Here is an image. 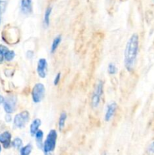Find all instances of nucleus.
<instances>
[{
	"mask_svg": "<svg viewBox=\"0 0 154 155\" xmlns=\"http://www.w3.org/2000/svg\"><path fill=\"white\" fill-rule=\"evenodd\" d=\"M41 124H42V121L39 118H36V119L32 121L31 124L30 126V133L32 136H35L36 132L39 130Z\"/></svg>",
	"mask_w": 154,
	"mask_h": 155,
	"instance_id": "nucleus-11",
	"label": "nucleus"
},
{
	"mask_svg": "<svg viewBox=\"0 0 154 155\" xmlns=\"http://www.w3.org/2000/svg\"><path fill=\"white\" fill-rule=\"evenodd\" d=\"M21 10L24 15H31L33 13V1L32 0H21Z\"/></svg>",
	"mask_w": 154,
	"mask_h": 155,
	"instance_id": "nucleus-8",
	"label": "nucleus"
},
{
	"mask_svg": "<svg viewBox=\"0 0 154 155\" xmlns=\"http://www.w3.org/2000/svg\"><path fill=\"white\" fill-rule=\"evenodd\" d=\"M139 48V36L134 33L130 36L125 45L124 53V64L128 72H132L135 67Z\"/></svg>",
	"mask_w": 154,
	"mask_h": 155,
	"instance_id": "nucleus-1",
	"label": "nucleus"
},
{
	"mask_svg": "<svg viewBox=\"0 0 154 155\" xmlns=\"http://www.w3.org/2000/svg\"><path fill=\"white\" fill-rule=\"evenodd\" d=\"M33 151V145L27 144L20 149V155H30Z\"/></svg>",
	"mask_w": 154,
	"mask_h": 155,
	"instance_id": "nucleus-16",
	"label": "nucleus"
},
{
	"mask_svg": "<svg viewBox=\"0 0 154 155\" xmlns=\"http://www.w3.org/2000/svg\"><path fill=\"white\" fill-rule=\"evenodd\" d=\"M103 155H107V154H104Z\"/></svg>",
	"mask_w": 154,
	"mask_h": 155,
	"instance_id": "nucleus-28",
	"label": "nucleus"
},
{
	"mask_svg": "<svg viewBox=\"0 0 154 155\" xmlns=\"http://www.w3.org/2000/svg\"><path fill=\"white\" fill-rule=\"evenodd\" d=\"M11 145L15 149H21L23 146V141L21 138H15L11 142Z\"/></svg>",
	"mask_w": 154,
	"mask_h": 155,
	"instance_id": "nucleus-17",
	"label": "nucleus"
},
{
	"mask_svg": "<svg viewBox=\"0 0 154 155\" xmlns=\"http://www.w3.org/2000/svg\"><path fill=\"white\" fill-rule=\"evenodd\" d=\"M43 137H44V133L42 130H39L35 134V138H36V145H37L38 148H42L43 147Z\"/></svg>",
	"mask_w": 154,
	"mask_h": 155,
	"instance_id": "nucleus-12",
	"label": "nucleus"
},
{
	"mask_svg": "<svg viewBox=\"0 0 154 155\" xmlns=\"http://www.w3.org/2000/svg\"><path fill=\"white\" fill-rule=\"evenodd\" d=\"M17 101L18 99L15 95H8L5 98L3 106H4V110L6 114H12L14 111Z\"/></svg>",
	"mask_w": 154,
	"mask_h": 155,
	"instance_id": "nucleus-6",
	"label": "nucleus"
},
{
	"mask_svg": "<svg viewBox=\"0 0 154 155\" xmlns=\"http://www.w3.org/2000/svg\"><path fill=\"white\" fill-rule=\"evenodd\" d=\"M4 100H5V98L2 96V95H0V104H3V102H4Z\"/></svg>",
	"mask_w": 154,
	"mask_h": 155,
	"instance_id": "nucleus-25",
	"label": "nucleus"
},
{
	"mask_svg": "<svg viewBox=\"0 0 154 155\" xmlns=\"http://www.w3.org/2000/svg\"><path fill=\"white\" fill-rule=\"evenodd\" d=\"M0 143L4 148H8L11 145V134L8 131H5L0 134Z\"/></svg>",
	"mask_w": 154,
	"mask_h": 155,
	"instance_id": "nucleus-9",
	"label": "nucleus"
},
{
	"mask_svg": "<svg viewBox=\"0 0 154 155\" xmlns=\"http://www.w3.org/2000/svg\"><path fill=\"white\" fill-rule=\"evenodd\" d=\"M60 77H61V74H60V73H57V74H56L55 77H54V86H57V85L59 84V83H60Z\"/></svg>",
	"mask_w": 154,
	"mask_h": 155,
	"instance_id": "nucleus-22",
	"label": "nucleus"
},
{
	"mask_svg": "<svg viewBox=\"0 0 154 155\" xmlns=\"http://www.w3.org/2000/svg\"><path fill=\"white\" fill-rule=\"evenodd\" d=\"M4 7H5V2L0 0V14H2V12H3V10H4Z\"/></svg>",
	"mask_w": 154,
	"mask_h": 155,
	"instance_id": "nucleus-24",
	"label": "nucleus"
},
{
	"mask_svg": "<svg viewBox=\"0 0 154 155\" xmlns=\"http://www.w3.org/2000/svg\"><path fill=\"white\" fill-rule=\"evenodd\" d=\"M30 120V113L27 110H24L16 114L14 117V127L18 129H22L26 126Z\"/></svg>",
	"mask_w": 154,
	"mask_h": 155,
	"instance_id": "nucleus-5",
	"label": "nucleus"
},
{
	"mask_svg": "<svg viewBox=\"0 0 154 155\" xmlns=\"http://www.w3.org/2000/svg\"><path fill=\"white\" fill-rule=\"evenodd\" d=\"M45 88L42 83H38L33 86L31 92V96L33 101L36 104L41 102L45 97Z\"/></svg>",
	"mask_w": 154,
	"mask_h": 155,
	"instance_id": "nucleus-4",
	"label": "nucleus"
},
{
	"mask_svg": "<svg viewBox=\"0 0 154 155\" xmlns=\"http://www.w3.org/2000/svg\"><path fill=\"white\" fill-rule=\"evenodd\" d=\"M147 152L149 155H154V142L149 144L147 148Z\"/></svg>",
	"mask_w": 154,
	"mask_h": 155,
	"instance_id": "nucleus-21",
	"label": "nucleus"
},
{
	"mask_svg": "<svg viewBox=\"0 0 154 155\" xmlns=\"http://www.w3.org/2000/svg\"><path fill=\"white\" fill-rule=\"evenodd\" d=\"M61 40H62V37L60 35H58V36H57L54 39H53L52 43H51V54H53V53H54L56 51H57V48H58L60 42H61Z\"/></svg>",
	"mask_w": 154,
	"mask_h": 155,
	"instance_id": "nucleus-13",
	"label": "nucleus"
},
{
	"mask_svg": "<svg viewBox=\"0 0 154 155\" xmlns=\"http://www.w3.org/2000/svg\"><path fill=\"white\" fill-rule=\"evenodd\" d=\"M11 114H7L5 115V121L7 123H9L11 121Z\"/></svg>",
	"mask_w": 154,
	"mask_h": 155,
	"instance_id": "nucleus-23",
	"label": "nucleus"
},
{
	"mask_svg": "<svg viewBox=\"0 0 154 155\" xmlns=\"http://www.w3.org/2000/svg\"><path fill=\"white\" fill-rule=\"evenodd\" d=\"M51 12H52V7L48 6L45 9V15H44V24L46 27H48L50 24V16H51Z\"/></svg>",
	"mask_w": 154,
	"mask_h": 155,
	"instance_id": "nucleus-15",
	"label": "nucleus"
},
{
	"mask_svg": "<svg viewBox=\"0 0 154 155\" xmlns=\"http://www.w3.org/2000/svg\"><path fill=\"white\" fill-rule=\"evenodd\" d=\"M47 68H48V62L46 59L42 58L38 61L37 68H36V71L37 74L40 78L45 79L47 75Z\"/></svg>",
	"mask_w": 154,
	"mask_h": 155,
	"instance_id": "nucleus-7",
	"label": "nucleus"
},
{
	"mask_svg": "<svg viewBox=\"0 0 154 155\" xmlns=\"http://www.w3.org/2000/svg\"><path fill=\"white\" fill-rule=\"evenodd\" d=\"M66 118H67V115H66V112H62L60 114V117H59L58 120V129L60 131H62L63 130V128L65 127Z\"/></svg>",
	"mask_w": 154,
	"mask_h": 155,
	"instance_id": "nucleus-14",
	"label": "nucleus"
},
{
	"mask_svg": "<svg viewBox=\"0 0 154 155\" xmlns=\"http://www.w3.org/2000/svg\"><path fill=\"white\" fill-rule=\"evenodd\" d=\"M103 92H104V82L102 80H99L95 86L91 99V104L93 108H97L100 104Z\"/></svg>",
	"mask_w": 154,
	"mask_h": 155,
	"instance_id": "nucleus-3",
	"label": "nucleus"
},
{
	"mask_svg": "<svg viewBox=\"0 0 154 155\" xmlns=\"http://www.w3.org/2000/svg\"><path fill=\"white\" fill-rule=\"evenodd\" d=\"M1 151H2V146L1 145H0V153H1Z\"/></svg>",
	"mask_w": 154,
	"mask_h": 155,
	"instance_id": "nucleus-26",
	"label": "nucleus"
},
{
	"mask_svg": "<svg viewBox=\"0 0 154 155\" xmlns=\"http://www.w3.org/2000/svg\"><path fill=\"white\" fill-rule=\"evenodd\" d=\"M117 109V104L115 101L110 103L107 107V110H106L105 116H104V120L107 122H109L110 120L112 119L113 116H114L115 113Z\"/></svg>",
	"mask_w": 154,
	"mask_h": 155,
	"instance_id": "nucleus-10",
	"label": "nucleus"
},
{
	"mask_svg": "<svg viewBox=\"0 0 154 155\" xmlns=\"http://www.w3.org/2000/svg\"><path fill=\"white\" fill-rule=\"evenodd\" d=\"M108 73L110 75H114L117 73V68L113 63H110L108 65Z\"/></svg>",
	"mask_w": 154,
	"mask_h": 155,
	"instance_id": "nucleus-20",
	"label": "nucleus"
},
{
	"mask_svg": "<svg viewBox=\"0 0 154 155\" xmlns=\"http://www.w3.org/2000/svg\"><path fill=\"white\" fill-rule=\"evenodd\" d=\"M8 50V48L5 45H0V64L2 63L5 60V54Z\"/></svg>",
	"mask_w": 154,
	"mask_h": 155,
	"instance_id": "nucleus-19",
	"label": "nucleus"
},
{
	"mask_svg": "<svg viewBox=\"0 0 154 155\" xmlns=\"http://www.w3.org/2000/svg\"><path fill=\"white\" fill-rule=\"evenodd\" d=\"M15 57V53L13 50H8L6 53L5 54V60L6 61H11L13 60Z\"/></svg>",
	"mask_w": 154,
	"mask_h": 155,
	"instance_id": "nucleus-18",
	"label": "nucleus"
},
{
	"mask_svg": "<svg viewBox=\"0 0 154 155\" xmlns=\"http://www.w3.org/2000/svg\"><path fill=\"white\" fill-rule=\"evenodd\" d=\"M57 133L55 130H51L47 135V137L43 142V150L45 155H51L54 151L57 144Z\"/></svg>",
	"mask_w": 154,
	"mask_h": 155,
	"instance_id": "nucleus-2",
	"label": "nucleus"
},
{
	"mask_svg": "<svg viewBox=\"0 0 154 155\" xmlns=\"http://www.w3.org/2000/svg\"><path fill=\"white\" fill-rule=\"evenodd\" d=\"M0 23H1V18H0Z\"/></svg>",
	"mask_w": 154,
	"mask_h": 155,
	"instance_id": "nucleus-27",
	"label": "nucleus"
}]
</instances>
